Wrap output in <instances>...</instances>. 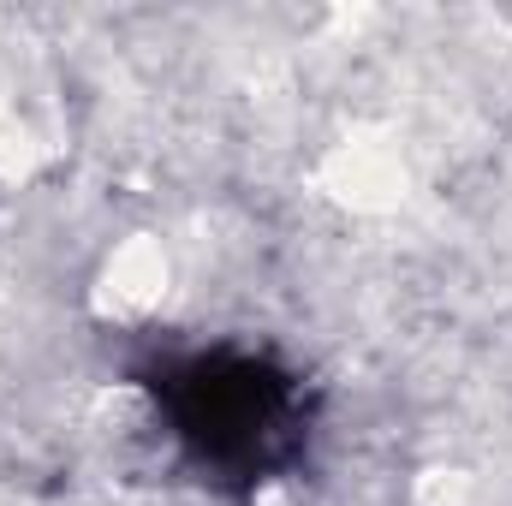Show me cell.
I'll return each mask as SVG.
<instances>
[{
	"mask_svg": "<svg viewBox=\"0 0 512 506\" xmlns=\"http://www.w3.org/2000/svg\"><path fill=\"white\" fill-rule=\"evenodd\" d=\"M167 298V256L155 245H126L108 262V304L120 316H149Z\"/></svg>",
	"mask_w": 512,
	"mask_h": 506,
	"instance_id": "1",
	"label": "cell"
}]
</instances>
